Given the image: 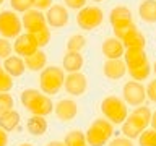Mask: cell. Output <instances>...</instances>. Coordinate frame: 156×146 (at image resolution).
I'll return each instance as SVG.
<instances>
[{
    "mask_svg": "<svg viewBox=\"0 0 156 146\" xmlns=\"http://www.w3.org/2000/svg\"><path fill=\"white\" fill-rule=\"evenodd\" d=\"M150 120H151L150 107H145V106L135 107V109L132 110V114L127 117L125 122L122 123V133H124V136L129 140L138 138L141 131L148 128Z\"/></svg>",
    "mask_w": 156,
    "mask_h": 146,
    "instance_id": "6da1fadb",
    "label": "cell"
},
{
    "mask_svg": "<svg viewBox=\"0 0 156 146\" xmlns=\"http://www.w3.org/2000/svg\"><path fill=\"white\" fill-rule=\"evenodd\" d=\"M21 104L26 107V110H29L33 115H41V117H46L49 115L51 112L54 110V104H52V99L46 94H42L39 89H24L21 92Z\"/></svg>",
    "mask_w": 156,
    "mask_h": 146,
    "instance_id": "7a4b0ae2",
    "label": "cell"
},
{
    "mask_svg": "<svg viewBox=\"0 0 156 146\" xmlns=\"http://www.w3.org/2000/svg\"><path fill=\"white\" fill-rule=\"evenodd\" d=\"M63 81H65V71L60 67H46L39 75V88L41 92L46 96H55L58 91L63 88Z\"/></svg>",
    "mask_w": 156,
    "mask_h": 146,
    "instance_id": "3957f363",
    "label": "cell"
},
{
    "mask_svg": "<svg viewBox=\"0 0 156 146\" xmlns=\"http://www.w3.org/2000/svg\"><path fill=\"white\" fill-rule=\"evenodd\" d=\"M114 135V125L106 119H96L88 127L85 138L88 146H104Z\"/></svg>",
    "mask_w": 156,
    "mask_h": 146,
    "instance_id": "277c9868",
    "label": "cell"
},
{
    "mask_svg": "<svg viewBox=\"0 0 156 146\" xmlns=\"http://www.w3.org/2000/svg\"><path fill=\"white\" fill-rule=\"evenodd\" d=\"M101 112L104 114V119L109 120L112 125H122L129 117V109L124 99L117 96H107L101 102Z\"/></svg>",
    "mask_w": 156,
    "mask_h": 146,
    "instance_id": "5b68a950",
    "label": "cell"
},
{
    "mask_svg": "<svg viewBox=\"0 0 156 146\" xmlns=\"http://www.w3.org/2000/svg\"><path fill=\"white\" fill-rule=\"evenodd\" d=\"M102 21H104V12L99 7H83L81 10H78L76 15V24L85 31H93V29L99 28Z\"/></svg>",
    "mask_w": 156,
    "mask_h": 146,
    "instance_id": "8992f818",
    "label": "cell"
},
{
    "mask_svg": "<svg viewBox=\"0 0 156 146\" xmlns=\"http://www.w3.org/2000/svg\"><path fill=\"white\" fill-rule=\"evenodd\" d=\"M23 31L21 18L13 10L0 12V36L5 39H16Z\"/></svg>",
    "mask_w": 156,
    "mask_h": 146,
    "instance_id": "52a82bcc",
    "label": "cell"
},
{
    "mask_svg": "<svg viewBox=\"0 0 156 146\" xmlns=\"http://www.w3.org/2000/svg\"><path fill=\"white\" fill-rule=\"evenodd\" d=\"M122 99L125 101L127 106H132V107L143 106L146 99L145 86L138 81H127L124 88H122Z\"/></svg>",
    "mask_w": 156,
    "mask_h": 146,
    "instance_id": "ba28073f",
    "label": "cell"
},
{
    "mask_svg": "<svg viewBox=\"0 0 156 146\" xmlns=\"http://www.w3.org/2000/svg\"><path fill=\"white\" fill-rule=\"evenodd\" d=\"M21 24H23V28L26 29V33H29V34H36L37 31L47 28L46 16H44L39 10H34V8H31V10H28V12L23 13Z\"/></svg>",
    "mask_w": 156,
    "mask_h": 146,
    "instance_id": "9c48e42d",
    "label": "cell"
},
{
    "mask_svg": "<svg viewBox=\"0 0 156 146\" xmlns=\"http://www.w3.org/2000/svg\"><path fill=\"white\" fill-rule=\"evenodd\" d=\"M13 50L16 52L18 57L26 58L29 55H33L36 50H39V47H37V42H36V39H34L33 34L24 33V34H20V36L15 39Z\"/></svg>",
    "mask_w": 156,
    "mask_h": 146,
    "instance_id": "30bf717a",
    "label": "cell"
},
{
    "mask_svg": "<svg viewBox=\"0 0 156 146\" xmlns=\"http://www.w3.org/2000/svg\"><path fill=\"white\" fill-rule=\"evenodd\" d=\"M63 86H65V91L68 92V94L83 96L88 89V80L81 71L68 73V75L65 76V81H63Z\"/></svg>",
    "mask_w": 156,
    "mask_h": 146,
    "instance_id": "8fae6325",
    "label": "cell"
},
{
    "mask_svg": "<svg viewBox=\"0 0 156 146\" xmlns=\"http://www.w3.org/2000/svg\"><path fill=\"white\" fill-rule=\"evenodd\" d=\"M44 16H46V23L49 28H63L70 21L68 10L63 5H52Z\"/></svg>",
    "mask_w": 156,
    "mask_h": 146,
    "instance_id": "7c38bea8",
    "label": "cell"
},
{
    "mask_svg": "<svg viewBox=\"0 0 156 146\" xmlns=\"http://www.w3.org/2000/svg\"><path fill=\"white\" fill-rule=\"evenodd\" d=\"M54 112H55V115L60 120L70 122L78 114V104L73 99H62L54 106Z\"/></svg>",
    "mask_w": 156,
    "mask_h": 146,
    "instance_id": "4fadbf2b",
    "label": "cell"
},
{
    "mask_svg": "<svg viewBox=\"0 0 156 146\" xmlns=\"http://www.w3.org/2000/svg\"><path fill=\"white\" fill-rule=\"evenodd\" d=\"M101 50H102V55H104L107 60H114V58H122L124 57V52H125V47L122 41H119L117 37H107L104 39L101 46Z\"/></svg>",
    "mask_w": 156,
    "mask_h": 146,
    "instance_id": "5bb4252c",
    "label": "cell"
},
{
    "mask_svg": "<svg viewBox=\"0 0 156 146\" xmlns=\"http://www.w3.org/2000/svg\"><path fill=\"white\" fill-rule=\"evenodd\" d=\"M102 73L107 80H120L127 73L125 62L122 58H114V60H106L102 67Z\"/></svg>",
    "mask_w": 156,
    "mask_h": 146,
    "instance_id": "9a60e30c",
    "label": "cell"
},
{
    "mask_svg": "<svg viewBox=\"0 0 156 146\" xmlns=\"http://www.w3.org/2000/svg\"><path fill=\"white\" fill-rule=\"evenodd\" d=\"M124 62L127 70H133L136 67H141L148 62L145 49H125L124 52Z\"/></svg>",
    "mask_w": 156,
    "mask_h": 146,
    "instance_id": "2e32d148",
    "label": "cell"
},
{
    "mask_svg": "<svg viewBox=\"0 0 156 146\" xmlns=\"http://www.w3.org/2000/svg\"><path fill=\"white\" fill-rule=\"evenodd\" d=\"M3 71L8 73L12 78H18L21 76L24 70H26V65H24V58L18 57V55H10L8 58H5L3 60Z\"/></svg>",
    "mask_w": 156,
    "mask_h": 146,
    "instance_id": "e0dca14e",
    "label": "cell"
},
{
    "mask_svg": "<svg viewBox=\"0 0 156 146\" xmlns=\"http://www.w3.org/2000/svg\"><path fill=\"white\" fill-rule=\"evenodd\" d=\"M85 58L80 52H67L62 58V70L67 73H76L81 70Z\"/></svg>",
    "mask_w": 156,
    "mask_h": 146,
    "instance_id": "ac0fdd59",
    "label": "cell"
},
{
    "mask_svg": "<svg viewBox=\"0 0 156 146\" xmlns=\"http://www.w3.org/2000/svg\"><path fill=\"white\" fill-rule=\"evenodd\" d=\"M109 21L112 24V28L115 26H122V24L132 23V12L124 5H119V7H114L109 13Z\"/></svg>",
    "mask_w": 156,
    "mask_h": 146,
    "instance_id": "d6986e66",
    "label": "cell"
},
{
    "mask_svg": "<svg viewBox=\"0 0 156 146\" xmlns=\"http://www.w3.org/2000/svg\"><path fill=\"white\" fill-rule=\"evenodd\" d=\"M24 65H26L28 70H31V71H42L44 68H46L47 65V55H46V52L44 50H36L33 54V55H29L24 58Z\"/></svg>",
    "mask_w": 156,
    "mask_h": 146,
    "instance_id": "ffe728a7",
    "label": "cell"
},
{
    "mask_svg": "<svg viewBox=\"0 0 156 146\" xmlns=\"http://www.w3.org/2000/svg\"><path fill=\"white\" fill-rule=\"evenodd\" d=\"M138 15L145 23H156V0H143L138 5Z\"/></svg>",
    "mask_w": 156,
    "mask_h": 146,
    "instance_id": "44dd1931",
    "label": "cell"
},
{
    "mask_svg": "<svg viewBox=\"0 0 156 146\" xmlns=\"http://www.w3.org/2000/svg\"><path fill=\"white\" fill-rule=\"evenodd\" d=\"M26 130L34 136H41L47 131V120L41 115H33L26 122Z\"/></svg>",
    "mask_w": 156,
    "mask_h": 146,
    "instance_id": "7402d4cb",
    "label": "cell"
},
{
    "mask_svg": "<svg viewBox=\"0 0 156 146\" xmlns=\"http://www.w3.org/2000/svg\"><path fill=\"white\" fill-rule=\"evenodd\" d=\"M125 49H145L146 46V37L145 34L138 31V29H135L133 33H130L129 36H127L124 41H122Z\"/></svg>",
    "mask_w": 156,
    "mask_h": 146,
    "instance_id": "603a6c76",
    "label": "cell"
},
{
    "mask_svg": "<svg viewBox=\"0 0 156 146\" xmlns=\"http://www.w3.org/2000/svg\"><path fill=\"white\" fill-rule=\"evenodd\" d=\"M20 119H21V117H20V112H16L15 109L7 112V114H2L0 115V128L5 130V131H13L18 127Z\"/></svg>",
    "mask_w": 156,
    "mask_h": 146,
    "instance_id": "cb8c5ba5",
    "label": "cell"
},
{
    "mask_svg": "<svg viewBox=\"0 0 156 146\" xmlns=\"http://www.w3.org/2000/svg\"><path fill=\"white\" fill-rule=\"evenodd\" d=\"M63 144L65 146H85L86 144V138L85 133L80 130H72L68 131L65 140H63Z\"/></svg>",
    "mask_w": 156,
    "mask_h": 146,
    "instance_id": "d4e9b609",
    "label": "cell"
},
{
    "mask_svg": "<svg viewBox=\"0 0 156 146\" xmlns=\"http://www.w3.org/2000/svg\"><path fill=\"white\" fill-rule=\"evenodd\" d=\"M86 46V39L81 34H73L67 41V52H81V49Z\"/></svg>",
    "mask_w": 156,
    "mask_h": 146,
    "instance_id": "484cf974",
    "label": "cell"
},
{
    "mask_svg": "<svg viewBox=\"0 0 156 146\" xmlns=\"http://www.w3.org/2000/svg\"><path fill=\"white\" fill-rule=\"evenodd\" d=\"M135 29H138L136 28V24L132 21V23H127V24H122V26H115V28H112V31H114V37H117L119 41H124V39L129 36L130 33H133Z\"/></svg>",
    "mask_w": 156,
    "mask_h": 146,
    "instance_id": "4316f807",
    "label": "cell"
},
{
    "mask_svg": "<svg viewBox=\"0 0 156 146\" xmlns=\"http://www.w3.org/2000/svg\"><path fill=\"white\" fill-rule=\"evenodd\" d=\"M130 73V76L133 78L135 81H143L146 80V78L150 76V73H151V67H150V63L146 62L145 65H141V67H136L133 68V70H127Z\"/></svg>",
    "mask_w": 156,
    "mask_h": 146,
    "instance_id": "83f0119b",
    "label": "cell"
},
{
    "mask_svg": "<svg viewBox=\"0 0 156 146\" xmlns=\"http://www.w3.org/2000/svg\"><path fill=\"white\" fill-rule=\"evenodd\" d=\"M138 144L140 146H156V130L146 128L138 136Z\"/></svg>",
    "mask_w": 156,
    "mask_h": 146,
    "instance_id": "f1b7e54d",
    "label": "cell"
},
{
    "mask_svg": "<svg viewBox=\"0 0 156 146\" xmlns=\"http://www.w3.org/2000/svg\"><path fill=\"white\" fill-rule=\"evenodd\" d=\"M13 107H15L13 96L8 94V92H0V115L13 110Z\"/></svg>",
    "mask_w": 156,
    "mask_h": 146,
    "instance_id": "f546056e",
    "label": "cell"
},
{
    "mask_svg": "<svg viewBox=\"0 0 156 146\" xmlns=\"http://www.w3.org/2000/svg\"><path fill=\"white\" fill-rule=\"evenodd\" d=\"M34 39H36V42H37V47L41 49V47H46L49 42H51V29L47 28H44L41 29V31H37L36 34H33Z\"/></svg>",
    "mask_w": 156,
    "mask_h": 146,
    "instance_id": "4dcf8cb0",
    "label": "cell"
},
{
    "mask_svg": "<svg viewBox=\"0 0 156 146\" xmlns=\"http://www.w3.org/2000/svg\"><path fill=\"white\" fill-rule=\"evenodd\" d=\"M10 5H12L15 13H24V12L33 8L31 0H10Z\"/></svg>",
    "mask_w": 156,
    "mask_h": 146,
    "instance_id": "1f68e13d",
    "label": "cell"
},
{
    "mask_svg": "<svg viewBox=\"0 0 156 146\" xmlns=\"http://www.w3.org/2000/svg\"><path fill=\"white\" fill-rule=\"evenodd\" d=\"M12 50H13V46L8 39L5 37H0V60H5L12 55Z\"/></svg>",
    "mask_w": 156,
    "mask_h": 146,
    "instance_id": "d6a6232c",
    "label": "cell"
},
{
    "mask_svg": "<svg viewBox=\"0 0 156 146\" xmlns=\"http://www.w3.org/2000/svg\"><path fill=\"white\" fill-rule=\"evenodd\" d=\"M12 88H13V78L8 73L2 71L0 73V92H10Z\"/></svg>",
    "mask_w": 156,
    "mask_h": 146,
    "instance_id": "836d02e7",
    "label": "cell"
},
{
    "mask_svg": "<svg viewBox=\"0 0 156 146\" xmlns=\"http://www.w3.org/2000/svg\"><path fill=\"white\" fill-rule=\"evenodd\" d=\"M31 2H33V8L39 10V12H42V10H49L52 7V0H31Z\"/></svg>",
    "mask_w": 156,
    "mask_h": 146,
    "instance_id": "e575fe53",
    "label": "cell"
},
{
    "mask_svg": "<svg viewBox=\"0 0 156 146\" xmlns=\"http://www.w3.org/2000/svg\"><path fill=\"white\" fill-rule=\"evenodd\" d=\"M63 3L70 10H81L83 7H86V0H63Z\"/></svg>",
    "mask_w": 156,
    "mask_h": 146,
    "instance_id": "d590c367",
    "label": "cell"
},
{
    "mask_svg": "<svg viewBox=\"0 0 156 146\" xmlns=\"http://www.w3.org/2000/svg\"><path fill=\"white\" fill-rule=\"evenodd\" d=\"M145 89H146V97H148L151 102H156V78L153 81L148 83V86H146Z\"/></svg>",
    "mask_w": 156,
    "mask_h": 146,
    "instance_id": "8d00e7d4",
    "label": "cell"
},
{
    "mask_svg": "<svg viewBox=\"0 0 156 146\" xmlns=\"http://www.w3.org/2000/svg\"><path fill=\"white\" fill-rule=\"evenodd\" d=\"M107 146H133V143H132V140L125 138V136H120V138H114V140H111Z\"/></svg>",
    "mask_w": 156,
    "mask_h": 146,
    "instance_id": "74e56055",
    "label": "cell"
},
{
    "mask_svg": "<svg viewBox=\"0 0 156 146\" xmlns=\"http://www.w3.org/2000/svg\"><path fill=\"white\" fill-rule=\"evenodd\" d=\"M8 144V135L7 131L0 128V146H7Z\"/></svg>",
    "mask_w": 156,
    "mask_h": 146,
    "instance_id": "f35d334b",
    "label": "cell"
},
{
    "mask_svg": "<svg viewBox=\"0 0 156 146\" xmlns=\"http://www.w3.org/2000/svg\"><path fill=\"white\" fill-rule=\"evenodd\" d=\"M150 125H151V128L156 130V110L154 112H151V120H150Z\"/></svg>",
    "mask_w": 156,
    "mask_h": 146,
    "instance_id": "ab89813d",
    "label": "cell"
},
{
    "mask_svg": "<svg viewBox=\"0 0 156 146\" xmlns=\"http://www.w3.org/2000/svg\"><path fill=\"white\" fill-rule=\"evenodd\" d=\"M46 146H65V144H63V141H49Z\"/></svg>",
    "mask_w": 156,
    "mask_h": 146,
    "instance_id": "60d3db41",
    "label": "cell"
},
{
    "mask_svg": "<svg viewBox=\"0 0 156 146\" xmlns=\"http://www.w3.org/2000/svg\"><path fill=\"white\" fill-rule=\"evenodd\" d=\"M151 70H153V71H154V75H156V62L153 63V68H151Z\"/></svg>",
    "mask_w": 156,
    "mask_h": 146,
    "instance_id": "b9f144b4",
    "label": "cell"
},
{
    "mask_svg": "<svg viewBox=\"0 0 156 146\" xmlns=\"http://www.w3.org/2000/svg\"><path fill=\"white\" fill-rule=\"evenodd\" d=\"M20 146H33L31 143H23V144H20Z\"/></svg>",
    "mask_w": 156,
    "mask_h": 146,
    "instance_id": "7bdbcfd3",
    "label": "cell"
},
{
    "mask_svg": "<svg viewBox=\"0 0 156 146\" xmlns=\"http://www.w3.org/2000/svg\"><path fill=\"white\" fill-rule=\"evenodd\" d=\"M91 2H102V0H91Z\"/></svg>",
    "mask_w": 156,
    "mask_h": 146,
    "instance_id": "ee69618b",
    "label": "cell"
},
{
    "mask_svg": "<svg viewBox=\"0 0 156 146\" xmlns=\"http://www.w3.org/2000/svg\"><path fill=\"white\" fill-rule=\"evenodd\" d=\"M2 71H3V68H2V67H0V73H2Z\"/></svg>",
    "mask_w": 156,
    "mask_h": 146,
    "instance_id": "f6af8a7d",
    "label": "cell"
},
{
    "mask_svg": "<svg viewBox=\"0 0 156 146\" xmlns=\"http://www.w3.org/2000/svg\"><path fill=\"white\" fill-rule=\"evenodd\" d=\"M3 2H5V0H0V5H2V3H3Z\"/></svg>",
    "mask_w": 156,
    "mask_h": 146,
    "instance_id": "bcb514c9",
    "label": "cell"
},
{
    "mask_svg": "<svg viewBox=\"0 0 156 146\" xmlns=\"http://www.w3.org/2000/svg\"><path fill=\"white\" fill-rule=\"evenodd\" d=\"M85 146H88V144H85Z\"/></svg>",
    "mask_w": 156,
    "mask_h": 146,
    "instance_id": "7dc6e473",
    "label": "cell"
}]
</instances>
